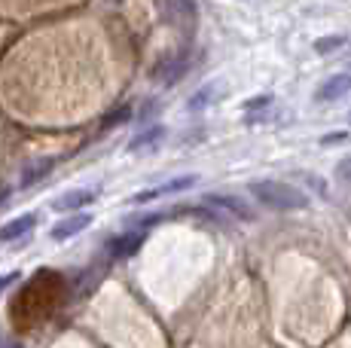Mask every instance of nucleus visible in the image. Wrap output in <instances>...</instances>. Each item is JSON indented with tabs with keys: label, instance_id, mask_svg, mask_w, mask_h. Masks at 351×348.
Listing matches in <instances>:
<instances>
[{
	"label": "nucleus",
	"instance_id": "8",
	"mask_svg": "<svg viewBox=\"0 0 351 348\" xmlns=\"http://www.w3.org/2000/svg\"><path fill=\"white\" fill-rule=\"evenodd\" d=\"M351 92V73H339L330 77L327 83H321V89L315 92V101H339Z\"/></svg>",
	"mask_w": 351,
	"mask_h": 348
},
{
	"label": "nucleus",
	"instance_id": "1",
	"mask_svg": "<svg viewBox=\"0 0 351 348\" xmlns=\"http://www.w3.org/2000/svg\"><path fill=\"white\" fill-rule=\"evenodd\" d=\"M251 196L260 205L272 211H300L308 205V196L302 190L290 184H281V180H254L251 184Z\"/></svg>",
	"mask_w": 351,
	"mask_h": 348
},
{
	"label": "nucleus",
	"instance_id": "5",
	"mask_svg": "<svg viewBox=\"0 0 351 348\" xmlns=\"http://www.w3.org/2000/svg\"><path fill=\"white\" fill-rule=\"evenodd\" d=\"M98 199V190L92 186H80V190H67L62 196L52 199V211L58 214H71V211H83L86 205H92Z\"/></svg>",
	"mask_w": 351,
	"mask_h": 348
},
{
	"label": "nucleus",
	"instance_id": "12",
	"mask_svg": "<svg viewBox=\"0 0 351 348\" xmlns=\"http://www.w3.org/2000/svg\"><path fill=\"white\" fill-rule=\"evenodd\" d=\"M217 95H220L217 83H208V86H202L199 92H193V98H190V101H186V107H190L193 113H199V110H205V107L211 104Z\"/></svg>",
	"mask_w": 351,
	"mask_h": 348
},
{
	"label": "nucleus",
	"instance_id": "17",
	"mask_svg": "<svg viewBox=\"0 0 351 348\" xmlns=\"http://www.w3.org/2000/svg\"><path fill=\"white\" fill-rule=\"evenodd\" d=\"M132 116V107H119L113 116H107L104 119V129H113V125H119V123H125V119Z\"/></svg>",
	"mask_w": 351,
	"mask_h": 348
},
{
	"label": "nucleus",
	"instance_id": "19",
	"mask_svg": "<svg viewBox=\"0 0 351 348\" xmlns=\"http://www.w3.org/2000/svg\"><path fill=\"white\" fill-rule=\"evenodd\" d=\"M348 135L346 132H339V135H330V138H324V144H336V140H346Z\"/></svg>",
	"mask_w": 351,
	"mask_h": 348
},
{
	"label": "nucleus",
	"instance_id": "9",
	"mask_svg": "<svg viewBox=\"0 0 351 348\" xmlns=\"http://www.w3.org/2000/svg\"><path fill=\"white\" fill-rule=\"evenodd\" d=\"M162 138H165V125H147V129H141L138 135L128 140V153H144V150H150V147H156Z\"/></svg>",
	"mask_w": 351,
	"mask_h": 348
},
{
	"label": "nucleus",
	"instance_id": "21",
	"mask_svg": "<svg viewBox=\"0 0 351 348\" xmlns=\"http://www.w3.org/2000/svg\"><path fill=\"white\" fill-rule=\"evenodd\" d=\"M348 64H351V58H348Z\"/></svg>",
	"mask_w": 351,
	"mask_h": 348
},
{
	"label": "nucleus",
	"instance_id": "15",
	"mask_svg": "<svg viewBox=\"0 0 351 348\" xmlns=\"http://www.w3.org/2000/svg\"><path fill=\"white\" fill-rule=\"evenodd\" d=\"M168 6H171L178 16H186V18H195V0H168Z\"/></svg>",
	"mask_w": 351,
	"mask_h": 348
},
{
	"label": "nucleus",
	"instance_id": "16",
	"mask_svg": "<svg viewBox=\"0 0 351 348\" xmlns=\"http://www.w3.org/2000/svg\"><path fill=\"white\" fill-rule=\"evenodd\" d=\"M336 177H339L342 184L351 186V156H346V159H339V162H336Z\"/></svg>",
	"mask_w": 351,
	"mask_h": 348
},
{
	"label": "nucleus",
	"instance_id": "10",
	"mask_svg": "<svg viewBox=\"0 0 351 348\" xmlns=\"http://www.w3.org/2000/svg\"><path fill=\"white\" fill-rule=\"evenodd\" d=\"M52 169H56V159H37V162H31L28 169L22 171V180H19V186L22 190H28V186H34V184H40V180H46L52 174Z\"/></svg>",
	"mask_w": 351,
	"mask_h": 348
},
{
	"label": "nucleus",
	"instance_id": "6",
	"mask_svg": "<svg viewBox=\"0 0 351 348\" xmlns=\"http://www.w3.org/2000/svg\"><path fill=\"white\" fill-rule=\"evenodd\" d=\"M40 226V214H22V217L10 220V223L0 226V245H12V242H22V238L31 236V229Z\"/></svg>",
	"mask_w": 351,
	"mask_h": 348
},
{
	"label": "nucleus",
	"instance_id": "7",
	"mask_svg": "<svg viewBox=\"0 0 351 348\" xmlns=\"http://www.w3.org/2000/svg\"><path fill=\"white\" fill-rule=\"evenodd\" d=\"M205 205H208V208H223V211L235 214V217H241V220H254V211L247 208L245 199H239V196H226V192H208Z\"/></svg>",
	"mask_w": 351,
	"mask_h": 348
},
{
	"label": "nucleus",
	"instance_id": "11",
	"mask_svg": "<svg viewBox=\"0 0 351 348\" xmlns=\"http://www.w3.org/2000/svg\"><path fill=\"white\" fill-rule=\"evenodd\" d=\"M186 68H190V64H186L184 55H180V58H168L162 68H156V79H159L162 86H174L186 73Z\"/></svg>",
	"mask_w": 351,
	"mask_h": 348
},
{
	"label": "nucleus",
	"instance_id": "20",
	"mask_svg": "<svg viewBox=\"0 0 351 348\" xmlns=\"http://www.w3.org/2000/svg\"><path fill=\"white\" fill-rule=\"evenodd\" d=\"M10 199H12V190H3V192H0V208H3V202H10Z\"/></svg>",
	"mask_w": 351,
	"mask_h": 348
},
{
	"label": "nucleus",
	"instance_id": "3",
	"mask_svg": "<svg viewBox=\"0 0 351 348\" xmlns=\"http://www.w3.org/2000/svg\"><path fill=\"white\" fill-rule=\"evenodd\" d=\"M195 180H199V174H180V177H171L168 184H159V186H153V190H144V192H138V196H132V205H147V202H153V199L184 192V190H190V186H195Z\"/></svg>",
	"mask_w": 351,
	"mask_h": 348
},
{
	"label": "nucleus",
	"instance_id": "2",
	"mask_svg": "<svg viewBox=\"0 0 351 348\" xmlns=\"http://www.w3.org/2000/svg\"><path fill=\"white\" fill-rule=\"evenodd\" d=\"M92 220H95V217H92V214L86 211V208H83V211H71L67 217H62V220H58V223L49 229V238H52V242H71V238H77L83 229H89Z\"/></svg>",
	"mask_w": 351,
	"mask_h": 348
},
{
	"label": "nucleus",
	"instance_id": "14",
	"mask_svg": "<svg viewBox=\"0 0 351 348\" xmlns=\"http://www.w3.org/2000/svg\"><path fill=\"white\" fill-rule=\"evenodd\" d=\"M339 46H346V37H342V34H336V37H327V40H318V43H315V52H321V55H327V52H333V49H339Z\"/></svg>",
	"mask_w": 351,
	"mask_h": 348
},
{
	"label": "nucleus",
	"instance_id": "13",
	"mask_svg": "<svg viewBox=\"0 0 351 348\" xmlns=\"http://www.w3.org/2000/svg\"><path fill=\"white\" fill-rule=\"evenodd\" d=\"M266 107H272V95H256L251 101H245V113L247 116H256V113L266 110Z\"/></svg>",
	"mask_w": 351,
	"mask_h": 348
},
{
	"label": "nucleus",
	"instance_id": "18",
	"mask_svg": "<svg viewBox=\"0 0 351 348\" xmlns=\"http://www.w3.org/2000/svg\"><path fill=\"white\" fill-rule=\"evenodd\" d=\"M19 278H22V272H19V269H12V272H3V275H0V293H3L6 287H12V284H16Z\"/></svg>",
	"mask_w": 351,
	"mask_h": 348
},
{
	"label": "nucleus",
	"instance_id": "4",
	"mask_svg": "<svg viewBox=\"0 0 351 348\" xmlns=\"http://www.w3.org/2000/svg\"><path fill=\"white\" fill-rule=\"evenodd\" d=\"M144 238H147V229H128V232H119V236H113L110 242H107V253H110L113 260L134 257V253L141 251V245H144Z\"/></svg>",
	"mask_w": 351,
	"mask_h": 348
}]
</instances>
